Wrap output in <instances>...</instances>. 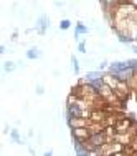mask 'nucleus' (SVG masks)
<instances>
[{"instance_id":"1","label":"nucleus","mask_w":137,"mask_h":156,"mask_svg":"<svg viewBox=\"0 0 137 156\" xmlns=\"http://www.w3.org/2000/svg\"><path fill=\"white\" fill-rule=\"evenodd\" d=\"M98 95L101 96V98L106 101V105H109V106H111V105H119V103H121V98H119L116 93H114V91L111 90L107 85H102V87L99 88V90H98Z\"/></svg>"},{"instance_id":"2","label":"nucleus","mask_w":137,"mask_h":156,"mask_svg":"<svg viewBox=\"0 0 137 156\" xmlns=\"http://www.w3.org/2000/svg\"><path fill=\"white\" fill-rule=\"evenodd\" d=\"M92 121L91 120H84V118H68V126L71 129L76 128H89Z\"/></svg>"},{"instance_id":"3","label":"nucleus","mask_w":137,"mask_h":156,"mask_svg":"<svg viewBox=\"0 0 137 156\" xmlns=\"http://www.w3.org/2000/svg\"><path fill=\"white\" fill-rule=\"evenodd\" d=\"M38 57H40V51L36 50V48H30V50L27 51V58H28V60H36Z\"/></svg>"},{"instance_id":"4","label":"nucleus","mask_w":137,"mask_h":156,"mask_svg":"<svg viewBox=\"0 0 137 156\" xmlns=\"http://www.w3.org/2000/svg\"><path fill=\"white\" fill-rule=\"evenodd\" d=\"M88 32V28L86 27H84V25L83 23H78V27H76V33H75V37H76V38H79V35H81V33H86Z\"/></svg>"},{"instance_id":"5","label":"nucleus","mask_w":137,"mask_h":156,"mask_svg":"<svg viewBox=\"0 0 137 156\" xmlns=\"http://www.w3.org/2000/svg\"><path fill=\"white\" fill-rule=\"evenodd\" d=\"M3 70H5V73H10L15 70V63L13 62H5V65H3Z\"/></svg>"},{"instance_id":"6","label":"nucleus","mask_w":137,"mask_h":156,"mask_svg":"<svg viewBox=\"0 0 137 156\" xmlns=\"http://www.w3.org/2000/svg\"><path fill=\"white\" fill-rule=\"evenodd\" d=\"M71 63H73V70H75V73H79V63H78L76 57H71Z\"/></svg>"},{"instance_id":"7","label":"nucleus","mask_w":137,"mask_h":156,"mask_svg":"<svg viewBox=\"0 0 137 156\" xmlns=\"http://www.w3.org/2000/svg\"><path fill=\"white\" fill-rule=\"evenodd\" d=\"M69 27H71V22H69V20H61V23H60L61 30H68Z\"/></svg>"},{"instance_id":"8","label":"nucleus","mask_w":137,"mask_h":156,"mask_svg":"<svg viewBox=\"0 0 137 156\" xmlns=\"http://www.w3.org/2000/svg\"><path fill=\"white\" fill-rule=\"evenodd\" d=\"M10 135H12V138L17 141V143H22V140H20V135H18V131L17 129H12V131H10Z\"/></svg>"},{"instance_id":"9","label":"nucleus","mask_w":137,"mask_h":156,"mask_svg":"<svg viewBox=\"0 0 137 156\" xmlns=\"http://www.w3.org/2000/svg\"><path fill=\"white\" fill-rule=\"evenodd\" d=\"M88 156H102V153H101V148H96V150L89 151V153H88Z\"/></svg>"},{"instance_id":"10","label":"nucleus","mask_w":137,"mask_h":156,"mask_svg":"<svg viewBox=\"0 0 137 156\" xmlns=\"http://www.w3.org/2000/svg\"><path fill=\"white\" fill-rule=\"evenodd\" d=\"M78 50L83 51V53L86 51V48H84V42H79V43H78Z\"/></svg>"},{"instance_id":"11","label":"nucleus","mask_w":137,"mask_h":156,"mask_svg":"<svg viewBox=\"0 0 137 156\" xmlns=\"http://www.w3.org/2000/svg\"><path fill=\"white\" fill-rule=\"evenodd\" d=\"M43 91H45V90H43V88H42V87H40V85H38V88H36V93H38V95H42Z\"/></svg>"},{"instance_id":"12","label":"nucleus","mask_w":137,"mask_h":156,"mask_svg":"<svg viewBox=\"0 0 137 156\" xmlns=\"http://www.w3.org/2000/svg\"><path fill=\"white\" fill-rule=\"evenodd\" d=\"M43 156H53V153H51V151H48V153H45Z\"/></svg>"}]
</instances>
